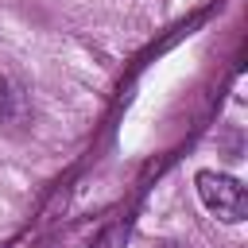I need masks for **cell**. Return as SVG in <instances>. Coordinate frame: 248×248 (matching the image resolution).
I'll return each instance as SVG.
<instances>
[{"instance_id":"6da1fadb","label":"cell","mask_w":248,"mask_h":248,"mask_svg":"<svg viewBox=\"0 0 248 248\" xmlns=\"http://www.w3.org/2000/svg\"><path fill=\"white\" fill-rule=\"evenodd\" d=\"M194 186H198V198L209 213H217L221 221L236 225L248 217V194L240 186V178L225 174V170H198L194 174Z\"/></svg>"},{"instance_id":"7a4b0ae2","label":"cell","mask_w":248,"mask_h":248,"mask_svg":"<svg viewBox=\"0 0 248 248\" xmlns=\"http://www.w3.org/2000/svg\"><path fill=\"white\" fill-rule=\"evenodd\" d=\"M12 101H19V93H16L8 81H0V116H8V120H12V108H8Z\"/></svg>"}]
</instances>
